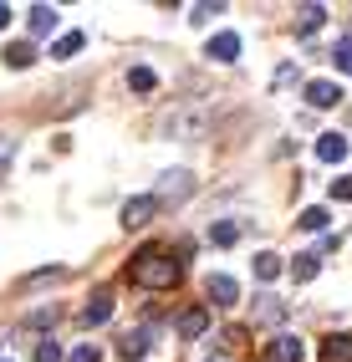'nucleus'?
Listing matches in <instances>:
<instances>
[{
  "label": "nucleus",
  "mask_w": 352,
  "mask_h": 362,
  "mask_svg": "<svg viewBox=\"0 0 352 362\" xmlns=\"http://www.w3.org/2000/svg\"><path fill=\"white\" fill-rule=\"evenodd\" d=\"M133 281L148 286V291H174V286L184 281V265H179L169 250H138V260H133Z\"/></svg>",
  "instance_id": "f257e3e1"
},
{
  "label": "nucleus",
  "mask_w": 352,
  "mask_h": 362,
  "mask_svg": "<svg viewBox=\"0 0 352 362\" xmlns=\"http://www.w3.org/2000/svg\"><path fill=\"white\" fill-rule=\"evenodd\" d=\"M266 357H271V362H301V357H307V347H301V337L281 332V337H271V342H266Z\"/></svg>",
  "instance_id": "f03ea898"
},
{
  "label": "nucleus",
  "mask_w": 352,
  "mask_h": 362,
  "mask_svg": "<svg viewBox=\"0 0 352 362\" xmlns=\"http://www.w3.org/2000/svg\"><path fill=\"white\" fill-rule=\"evenodd\" d=\"M153 209H158V194H138V199H128V204H123V225H128V230H143V225L153 220Z\"/></svg>",
  "instance_id": "7ed1b4c3"
},
{
  "label": "nucleus",
  "mask_w": 352,
  "mask_h": 362,
  "mask_svg": "<svg viewBox=\"0 0 352 362\" xmlns=\"http://www.w3.org/2000/svg\"><path fill=\"white\" fill-rule=\"evenodd\" d=\"M204 57H215V62H235V57H240V36H235V31L209 36V41H204Z\"/></svg>",
  "instance_id": "20e7f679"
},
{
  "label": "nucleus",
  "mask_w": 352,
  "mask_h": 362,
  "mask_svg": "<svg viewBox=\"0 0 352 362\" xmlns=\"http://www.w3.org/2000/svg\"><path fill=\"white\" fill-rule=\"evenodd\" d=\"M204 291L215 296L220 306H235V301H240V281H235V276H209V281H204Z\"/></svg>",
  "instance_id": "39448f33"
},
{
  "label": "nucleus",
  "mask_w": 352,
  "mask_h": 362,
  "mask_svg": "<svg viewBox=\"0 0 352 362\" xmlns=\"http://www.w3.org/2000/svg\"><path fill=\"white\" fill-rule=\"evenodd\" d=\"M307 103L327 112V107H337V103H342V87H337V82H307Z\"/></svg>",
  "instance_id": "423d86ee"
},
{
  "label": "nucleus",
  "mask_w": 352,
  "mask_h": 362,
  "mask_svg": "<svg viewBox=\"0 0 352 362\" xmlns=\"http://www.w3.org/2000/svg\"><path fill=\"white\" fill-rule=\"evenodd\" d=\"M322 362H352V337L347 332L322 337Z\"/></svg>",
  "instance_id": "0eeeda50"
},
{
  "label": "nucleus",
  "mask_w": 352,
  "mask_h": 362,
  "mask_svg": "<svg viewBox=\"0 0 352 362\" xmlns=\"http://www.w3.org/2000/svg\"><path fill=\"white\" fill-rule=\"evenodd\" d=\"M317 158H322V163H342V158H347V138H342V133H322V138H317Z\"/></svg>",
  "instance_id": "6e6552de"
},
{
  "label": "nucleus",
  "mask_w": 352,
  "mask_h": 362,
  "mask_svg": "<svg viewBox=\"0 0 352 362\" xmlns=\"http://www.w3.org/2000/svg\"><path fill=\"white\" fill-rule=\"evenodd\" d=\"M107 317H112V296H107V291H98V296L82 306V327H102Z\"/></svg>",
  "instance_id": "1a4fd4ad"
},
{
  "label": "nucleus",
  "mask_w": 352,
  "mask_h": 362,
  "mask_svg": "<svg viewBox=\"0 0 352 362\" xmlns=\"http://www.w3.org/2000/svg\"><path fill=\"white\" fill-rule=\"evenodd\" d=\"M82 46H87V36H82V31H66V36H57L52 57H57V62H72V57L82 52Z\"/></svg>",
  "instance_id": "9d476101"
},
{
  "label": "nucleus",
  "mask_w": 352,
  "mask_h": 362,
  "mask_svg": "<svg viewBox=\"0 0 352 362\" xmlns=\"http://www.w3.org/2000/svg\"><path fill=\"white\" fill-rule=\"evenodd\" d=\"M31 62H36V46H31V41H11V46H6V66L26 71Z\"/></svg>",
  "instance_id": "9b49d317"
},
{
  "label": "nucleus",
  "mask_w": 352,
  "mask_h": 362,
  "mask_svg": "<svg viewBox=\"0 0 352 362\" xmlns=\"http://www.w3.org/2000/svg\"><path fill=\"white\" fill-rule=\"evenodd\" d=\"M26 26H31V36H46V31H57V11H52V6H31Z\"/></svg>",
  "instance_id": "f8f14e48"
},
{
  "label": "nucleus",
  "mask_w": 352,
  "mask_h": 362,
  "mask_svg": "<svg viewBox=\"0 0 352 362\" xmlns=\"http://www.w3.org/2000/svg\"><path fill=\"white\" fill-rule=\"evenodd\" d=\"M301 230H307V235H322L327 225H332V214H327L322 204H312V209H301V220H296Z\"/></svg>",
  "instance_id": "ddd939ff"
},
{
  "label": "nucleus",
  "mask_w": 352,
  "mask_h": 362,
  "mask_svg": "<svg viewBox=\"0 0 352 362\" xmlns=\"http://www.w3.org/2000/svg\"><path fill=\"white\" fill-rule=\"evenodd\" d=\"M199 332H209V311H184V317H179V337H199Z\"/></svg>",
  "instance_id": "4468645a"
},
{
  "label": "nucleus",
  "mask_w": 352,
  "mask_h": 362,
  "mask_svg": "<svg viewBox=\"0 0 352 362\" xmlns=\"http://www.w3.org/2000/svg\"><path fill=\"white\" fill-rule=\"evenodd\" d=\"M276 276H281V255L261 250V255H255V281H276Z\"/></svg>",
  "instance_id": "2eb2a0df"
},
{
  "label": "nucleus",
  "mask_w": 352,
  "mask_h": 362,
  "mask_svg": "<svg viewBox=\"0 0 352 362\" xmlns=\"http://www.w3.org/2000/svg\"><path fill=\"white\" fill-rule=\"evenodd\" d=\"M117 347H123V357H133V362H138V357L148 352V332L138 327V332H128V337H123V342H117Z\"/></svg>",
  "instance_id": "dca6fc26"
},
{
  "label": "nucleus",
  "mask_w": 352,
  "mask_h": 362,
  "mask_svg": "<svg viewBox=\"0 0 352 362\" xmlns=\"http://www.w3.org/2000/svg\"><path fill=\"white\" fill-rule=\"evenodd\" d=\"M209 240H215V245H235V240H240V225H235V220H215V225H209Z\"/></svg>",
  "instance_id": "f3484780"
},
{
  "label": "nucleus",
  "mask_w": 352,
  "mask_h": 362,
  "mask_svg": "<svg viewBox=\"0 0 352 362\" xmlns=\"http://www.w3.org/2000/svg\"><path fill=\"white\" fill-rule=\"evenodd\" d=\"M128 87H133V92H153V87H158L153 66H133V71H128Z\"/></svg>",
  "instance_id": "a211bd4d"
},
{
  "label": "nucleus",
  "mask_w": 352,
  "mask_h": 362,
  "mask_svg": "<svg viewBox=\"0 0 352 362\" xmlns=\"http://www.w3.org/2000/svg\"><path fill=\"white\" fill-rule=\"evenodd\" d=\"M322 21H327V11H322V6H301V21H296V31L307 36V31H317V26H322Z\"/></svg>",
  "instance_id": "6ab92c4d"
},
{
  "label": "nucleus",
  "mask_w": 352,
  "mask_h": 362,
  "mask_svg": "<svg viewBox=\"0 0 352 362\" xmlns=\"http://www.w3.org/2000/svg\"><path fill=\"white\" fill-rule=\"evenodd\" d=\"M184 189H189V174H184V168H174V174H163V194H169V199H179Z\"/></svg>",
  "instance_id": "aec40b11"
},
{
  "label": "nucleus",
  "mask_w": 352,
  "mask_h": 362,
  "mask_svg": "<svg viewBox=\"0 0 352 362\" xmlns=\"http://www.w3.org/2000/svg\"><path fill=\"white\" fill-rule=\"evenodd\" d=\"M291 260H296V265H291V276H296V281H312V276H317V265H322L317 255H291Z\"/></svg>",
  "instance_id": "412c9836"
},
{
  "label": "nucleus",
  "mask_w": 352,
  "mask_h": 362,
  "mask_svg": "<svg viewBox=\"0 0 352 362\" xmlns=\"http://www.w3.org/2000/svg\"><path fill=\"white\" fill-rule=\"evenodd\" d=\"M215 16H225V6H189V21H194V26H209Z\"/></svg>",
  "instance_id": "4be33fe9"
},
{
  "label": "nucleus",
  "mask_w": 352,
  "mask_h": 362,
  "mask_svg": "<svg viewBox=\"0 0 352 362\" xmlns=\"http://www.w3.org/2000/svg\"><path fill=\"white\" fill-rule=\"evenodd\" d=\"M36 362H61V347L57 342H36Z\"/></svg>",
  "instance_id": "5701e85b"
},
{
  "label": "nucleus",
  "mask_w": 352,
  "mask_h": 362,
  "mask_svg": "<svg viewBox=\"0 0 352 362\" xmlns=\"http://www.w3.org/2000/svg\"><path fill=\"white\" fill-rule=\"evenodd\" d=\"M332 57H337V66L352 77V41H337V52H332Z\"/></svg>",
  "instance_id": "b1692460"
},
{
  "label": "nucleus",
  "mask_w": 352,
  "mask_h": 362,
  "mask_svg": "<svg viewBox=\"0 0 352 362\" xmlns=\"http://www.w3.org/2000/svg\"><path fill=\"white\" fill-rule=\"evenodd\" d=\"M11 158H16V138H0V174L11 168Z\"/></svg>",
  "instance_id": "393cba45"
},
{
  "label": "nucleus",
  "mask_w": 352,
  "mask_h": 362,
  "mask_svg": "<svg viewBox=\"0 0 352 362\" xmlns=\"http://www.w3.org/2000/svg\"><path fill=\"white\" fill-rule=\"evenodd\" d=\"M72 362H102V352L87 342V347H72Z\"/></svg>",
  "instance_id": "a878e982"
},
{
  "label": "nucleus",
  "mask_w": 352,
  "mask_h": 362,
  "mask_svg": "<svg viewBox=\"0 0 352 362\" xmlns=\"http://www.w3.org/2000/svg\"><path fill=\"white\" fill-rule=\"evenodd\" d=\"M57 317H61V311H57V306H41V311H36V317H31V327H52Z\"/></svg>",
  "instance_id": "bb28decb"
},
{
  "label": "nucleus",
  "mask_w": 352,
  "mask_h": 362,
  "mask_svg": "<svg viewBox=\"0 0 352 362\" xmlns=\"http://www.w3.org/2000/svg\"><path fill=\"white\" fill-rule=\"evenodd\" d=\"M332 199H352V179H332Z\"/></svg>",
  "instance_id": "cd10ccee"
},
{
  "label": "nucleus",
  "mask_w": 352,
  "mask_h": 362,
  "mask_svg": "<svg viewBox=\"0 0 352 362\" xmlns=\"http://www.w3.org/2000/svg\"><path fill=\"white\" fill-rule=\"evenodd\" d=\"M11 26V6H0V31H6Z\"/></svg>",
  "instance_id": "c85d7f7f"
}]
</instances>
